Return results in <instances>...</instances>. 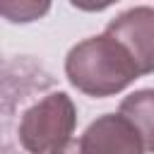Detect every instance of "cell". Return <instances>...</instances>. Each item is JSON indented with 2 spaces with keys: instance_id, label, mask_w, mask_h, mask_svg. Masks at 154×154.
<instances>
[{
  "instance_id": "obj_6",
  "label": "cell",
  "mask_w": 154,
  "mask_h": 154,
  "mask_svg": "<svg viewBox=\"0 0 154 154\" xmlns=\"http://www.w3.org/2000/svg\"><path fill=\"white\" fill-rule=\"evenodd\" d=\"M51 10L48 2H17V0H7L2 2L0 0V14L14 24H24V22H34L38 17H43L46 12Z\"/></svg>"
},
{
  "instance_id": "obj_1",
  "label": "cell",
  "mask_w": 154,
  "mask_h": 154,
  "mask_svg": "<svg viewBox=\"0 0 154 154\" xmlns=\"http://www.w3.org/2000/svg\"><path fill=\"white\" fill-rule=\"evenodd\" d=\"M65 77L77 91L94 99H106L128 89L140 72L118 41L99 34L75 43L67 51Z\"/></svg>"
},
{
  "instance_id": "obj_3",
  "label": "cell",
  "mask_w": 154,
  "mask_h": 154,
  "mask_svg": "<svg viewBox=\"0 0 154 154\" xmlns=\"http://www.w3.org/2000/svg\"><path fill=\"white\" fill-rule=\"evenodd\" d=\"M106 36L118 41L132 58L140 77L154 72V7L135 5L106 24Z\"/></svg>"
},
{
  "instance_id": "obj_5",
  "label": "cell",
  "mask_w": 154,
  "mask_h": 154,
  "mask_svg": "<svg viewBox=\"0 0 154 154\" xmlns=\"http://www.w3.org/2000/svg\"><path fill=\"white\" fill-rule=\"evenodd\" d=\"M118 113L140 132L144 152L154 154V89H135L120 101Z\"/></svg>"
},
{
  "instance_id": "obj_4",
  "label": "cell",
  "mask_w": 154,
  "mask_h": 154,
  "mask_svg": "<svg viewBox=\"0 0 154 154\" xmlns=\"http://www.w3.org/2000/svg\"><path fill=\"white\" fill-rule=\"evenodd\" d=\"M77 147L79 154H144L140 132L120 113H103L91 120Z\"/></svg>"
},
{
  "instance_id": "obj_2",
  "label": "cell",
  "mask_w": 154,
  "mask_h": 154,
  "mask_svg": "<svg viewBox=\"0 0 154 154\" xmlns=\"http://www.w3.org/2000/svg\"><path fill=\"white\" fill-rule=\"evenodd\" d=\"M77 125V108L65 91H53L31 103L19 120L17 137L29 154H51L67 142Z\"/></svg>"
},
{
  "instance_id": "obj_7",
  "label": "cell",
  "mask_w": 154,
  "mask_h": 154,
  "mask_svg": "<svg viewBox=\"0 0 154 154\" xmlns=\"http://www.w3.org/2000/svg\"><path fill=\"white\" fill-rule=\"evenodd\" d=\"M51 154H79V147H77V142H67L65 147H60V149H55Z\"/></svg>"
}]
</instances>
